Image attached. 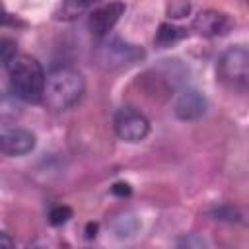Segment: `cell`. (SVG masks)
<instances>
[{
    "label": "cell",
    "instance_id": "cell-20",
    "mask_svg": "<svg viewBox=\"0 0 249 249\" xmlns=\"http://www.w3.org/2000/svg\"><path fill=\"white\" fill-rule=\"evenodd\" d=\"M95 230H97V226L95 224H88V233H86V237H95Z\"/></svg>",
    "mask_w": 249,
    "mask_h": 249
},
{
    "label": "cell",
    "instance_id": "cell-7",
    "mask_svg": "<svg viewBox=\"0 0 249 249\" xmlns=\"http://www.w3.org/2000/svg\"><path fill=\"white\" fill-rule=\"evenodd\" d=\"M204 111H206V97L195 88L181 89L173 101V113L181 121H196L204 115Z\"/></svg>",
    "mask_w": 249,
    "mask_h": 249
},
{
    "label": "cell",
    "instance_id": "cell-16",
    "mask_svg": "<svg viewBox=\"0 0 249 249\" xmlns=\"http://www.w3.org/2000/svg\"><path fill=\"white\" fill-rule=\"evenodd\" d=\"M189 12H191V2H189V0H171V2L167 4V16H169L171 19L185 18Z\"/></svg>",
    "mask_w": 249,
    "mask_h": 249
},
{
    "label": "cell",
    "instance_id": "cell-18",
    "mask_svg": "<svg viewBox=\"0 0 249 249\" xmlns=\"http://www.w3.org/2000/svg\"><path fill=\"white\" fill-rule=\"evenodd\" d=\"M113 195H119V196H128L130 195V185L128 183H115L111 187Z\"/></svg>",
    "mask_w": 249,
    "mask_h": 249
},
{
    "label": "cell",
    "instance_id": "cell-11",
    "mask_svg": "<svg viewBox=\"0 0 249 249\" xmlns=\"http://www.w3.org/2000/svg\"><path fill=\"white\" fill-rule=\"evenodd\" d=\"M19 113H21V107L18 103V97L0 91V124L14 123L19 117Z\"/></svg>",
    "mask_w": 249,
    "mask_h": 249
},
{
    "label": "cell",
    "instance_id": "cell-9",
    "mask_svg": "<svg viewBox=\"0 0 249 249\" xmlns=\"http://www.w3.org/2000/svg\"><path fill=\"white\" fill-rule=\"evenodd\" d=\"M35 148V134L25 128H14L0 134V154L25 156Z\"/></svg>",
    "mask_w": 249,
    "mask_h": 249
},
{
    "label": "cell",
    "instance_id": "cell-3",
    "mask_svg": "<svg viewBox=\"0 0 249 249\" xmlns=\"http://www.w3.org/2000/svg\"><path fill=\"white\" fill-rule=\"evenodd\" d=\"M218 78L231 89H245L249 82V53L245 47H230L218 60Z\"/></svg>",
    "mask_w": 249,
    "mask_h": 249
},
{
    "label": "cell",
    "instance_id": "cell-15",
    "mask_svg": "<svg viewBox=\"0 0 249 249\" xmlns=\"http://www.w3.org/2000/svg\"><path fill=\"white\" fill-rule=\"evenodd\" d=\"M16 54H18V45H16V41H12V39H8V37H2V39H0V64L8 66V64L14 60Z\"/></svg>",
    "mask_w": 249,
    "mask_h": 249
},
{
    "label": "cell",
    "instance_id": "cell-12",
    "mask_svg": "<svg viewBox=\"0 0 249 249\" xmlns=\"http://www.w3.org/2000/svg\"><path fill=\"white\" fill-rule=\"evenodd\" d=\"M136 228H138V222H136L130 214H124V216L117 218L115 224H113V231H115L119 237H128V235H132V233L136 231Z\"/></svg>",
    "mask_w": 249,
    "mask_h": 249
},
{
    "label": "cell",
    "instance_id": "cell-14",
    "mask_svg": "<svg viewBox=\"0 0 249 249\" xmlns=\"http://www.w3.org/2000/svg\"><path fill=\"white\" fill-rule=\"evenodd\" d=\"M70 218H72V208L66 206V204L53 206L51 212H49V222H51L53 226H62V224H66Z\"/></svg>",
    "mask_w": 249,
    "mask_h": 249
},
{
    "label": "cell",
    "instance_id": "cell-4",
    "mask_svg": "<svg viewBox=\"0 0 249 249\" xmlns=\"http://www.w3.org/2000/svg\"><path fill=\"white\" fill-rule=\"evenodd\" d=\"M142 56H144V51L138 45L126 43L119 37L105 39L97 49V60L105 68H123L140 60Z\"/></svg>",
    "mask_w": 249,
    "mask_h": 249
},
{
    "label": "cell",
    "instance_id": "cell-5",
    "mask_svg": "<svg viewBox=\"0 0 249 249\" xmlns=\"http://www.w3.org/2000/svg\"><path fill=\"white\" fill-rule=\"evenodd\" d=\"M113 124H115L117 136L121 140H124V142H140L150 132L148 119L140 111H136L132 107H121L115 113Z\"/></svg>",
    "mask_w": 249,
    "mask_h": 249
},
{
    "label": "cell",
    "instance_id": "cell-6",
    "mask_svg": "<svg viewBox=\"0 0 249 249\" xmlns=\"http://www.w3.org/2000/svg\"><path fill=\"white\" fill-rule=\"evenodd\" d=\"M123 14H124V4L121 0H113V2H107L99 8H95L89 14V19H88L89 31L99 39L107 37L109 31L117 25V21L121 19Z\"/></svg>",
    "mask_w": 249,
    "mask_h": 249
},
{
    "label": "cell",
    "instance_id": "cell-19",
    "mask_svg": "<svg viewBox=\"0 0 249 249\" xmlns=\"http://www.w3.org/2000/svg\"><path fill=\"white\" fill-rule=\"evenodd\" d=\"M12 245H14V239L8 233L0 231V247H12Z\"/></svg>",
    "mask_w": 249,
    "mask_h": 249
},
{
    "label": "cell",
    "instance_id": "cell-2",
    "mask_svg": "<svg viewBox=\"0 0 249 249\" xmlns=\"http://www.w3.org/2000/svg\"><path fill=\"white\" fill-rule=\"evenodd\" d=\"M10 70V86L12 93L27 103H37L43 99L45 89V72L37 58L29 54H16L8 64Z\"/></svg>",
    "mask_w": 249,
    "mask_h": 249
},
{
    "label": "cell",
    "instance_id": "cell-1",
    "mask_svg": "<svg viewBox=\"0 0 249 249\" xmlns=\"http://www.w3.org/2000/svg\"><path fill=\"white\" fill-rule=\"evenodd\" d=\"M86 89L84 76L68 66L54 68L45 78V89H43V103L53 111H66L72 105H76Z\"/></svg>",
    "mask_w": 249,
    "mask_h": 249
},
{
    "label": "cell",
    "instance_id": "cell-10",
    "mask_svg": "<svg viewBox=\"0 0 249 249\" xmlns=\"http://www.w3.org/2000/svg\"><path fill=\"white\" fill-rule=\"evenodd\" d=\"M185 35H187V31H185V29H181V27H177V25L161 23V25L158 27L156 35H154V43H156V47L165 49V47H171L173 43L181 41Z\"/></svg>",
    "mask_w": 249,
    "mask_h": 249
},
{
    "label": "cell",
    "instance_id": "cell-13",
    "mask_svg": "<svg viewBox=\"0 0 249 249\" xmlns=\"http://www.w3.org/2000/svg\"><path fill=\"white\" fill-rule=\"evenodd\" d=\"M212 218L220 220V222H239L241 212L231 204H224V206H218L212 210Z\"/></svg>",
    "mask_w": 249,
    "mask_h": 249
},
{
    "label": "cell",
    "instance_id": "cell-8",
    "mask_svg": "<svg viewBox=\"0 0 249 249\" xmlns=\"http://www.w3.org/2000/svg\"><path fill=\"white\" fill-rule=\"evenodd\" d=\"M193 31L202 37H220L231 29V19L228 14L218 10H202L193 19Z\"/></svg>",
    "mask_w": 249,
    "mask_h": 249
},
{
    "label": "cell",
    "instance_id": "cell-17",
    "mask_svg": "<svg viewBox=\"0 0 249 249\" xmlns=\"http://www.w3.org/2000/svg\"><path fill=\"white\" fill-rule=\"evenodd\" d=\"M93 2H95V0H64L62 12H64V16L74 18L76 14H80V12H84L86 8H89Z\"/></svg>",
    "mask_w": 249,
    "mask_h": 249
}]
</instances>
